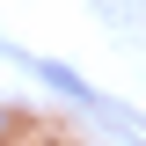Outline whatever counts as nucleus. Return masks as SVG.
<instances>
[{
    "instance_id": "obj_1",
    "label": "nucleus",
    "mask_w": 146,
    "mask_h": 146,
    "mask_svg": "<svg viewBox=\"0 0 146 146\" xmlns=\"http://www.w3.org/2000/svg\"><path fill=\"white\" fill-rule=\"evenodd\" d=\"M7 131H15V117H7V102H0V139H7Z\"/></svg>"
}]
</instances>
